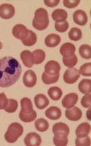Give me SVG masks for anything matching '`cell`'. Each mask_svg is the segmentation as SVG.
<instances>
[{
    "label": "cell",
    "mask_w": 91,
    "mask_h": 146,
    "mask_svg": "<svg viewBox=\"0 0 91 146\" xmlns=\"http://www.w3.org/2000/svg\"><path fill=\"white\" fill-rule=\"evenodd\" d=\"M21 66L18 60L12 56L0 59V87L7 88L15 84L20 78Z\"/></svg>",
    "instance_id": "obj_1"
},
{
    "label": "cell",
    "mask_w": 91,
    "mask_h": 146,
    "mask_svg": "<svg viewBox=\"0 0 91 146\" xmlns=\"http://www.w3.org/2000/svg\"><path fill=\"white\" fill-rule=\"evenodd\" d=\"M49 18L48 13L45 9L39 8L35 11L34 18L32 21V25L36 29L42 31L47 28L49 25Z\"/></svg>",
    "instance_id": "obj_2"
},
{
    "label": "cell",
    "mask_w": 91,
    "mask_h": 146,
    "mask_svg": "<svg viewBox=\"0 0 91 146\" xmlns=\"http://www.w3.org/2000/svg\"><path fill=\"white\" fill-rule=\"evenodd\" d=\"M23 128L18 123H13L9 126L7 132L5 133V139L9 143H14L23 135Z\"/></svg>",
    "instance_id": "obj_3"
},
{
    "label": "cell",
    "mask_w": 91,
    "mask_h": 146,
    "mask_svg": "<svg viewBox=\"0 0 91 146\" xmlns=\"http://www.w3.org/2000/svg\"><path fill=\"white\" fill-rule=\"evenodd\" d=\"M80 74L79 70L76 68H69L63 74V80L67 84H73L76 83L77 80L80 78Z\"/></svg>",
    "instance_id": "obj_4"
},
{
    "label": "cell",
    "mask_w": 91,
    "mask_h": 146,
    "mask_svg": "<svg viewBox=\"0 0 91 146\" xmlns=\"http://www.w3.org/2000/svg\"><path fill=\"white\" fill-rule=\"evenodd\" d=\"M15 7L10 4H2L0 5V17L4 19H10L14 16Z\"/></svg>",
    "instance_id": "obj_5"
},
{
    "label": "cell",
    "mask_w": 91,
    "mask_h": 146,
    "mask_svg": "<svg viewBox=\"0 0 91 146\" xmlns=\"http://www.w3.org/2000/svg\"><path fill=\"white\" fill-rule=\"evenodd\" d=\"M13 35L15 38L22 40H25L28 36V29L23 24H17L13 29Z\"/></svg>",
    "instance_id": "obj_6"
},
{
    "label": "cell",
    "mask_w": 91,
    "mask_h": 146,
    "mask_svg": "<svg viewBox=\"0 0 91 146\" xmlns=\"http://www.w3.org/2000/svg\"><path fill=\"white\" fill-rule=\"evenodd\" d=\"M65 115L66 118L70 121H77L81 119L82 116V113L80 108L74 106L71 108H67L65 112Z\"/></svg>",
    "instance_id": "obj_7"
},
{
    "label": "cell",
    "mask_w": 91,
    "mask_h": 146,
    "mask_svg": "<svg viewBox=\"0 0 91 146\" xmlns=\"http://www.w3.org/2000/svg\"><path fill=\"white\" fill-rule=\"evenodd\" d=\"M24 143L27 146H40L42 143V138L36 133L30 132L25 137Z\"/></svg>",
    "instance_id": "obj_8"
},
{
    "label": "cell",
    "mask_w": 91,
    "mask_h": 146,
    "mask_svg": "<svg viewBox=\"0 0 91 146\" xmlns=\"http://www.w3.org/2000/svg\"><path fill=\"white\" fill-rule=\"evenodd\" d=\"M23 83L28 88H32L36 83V75L32 70H27L23 75Z\"/></svg>",
    "instance_id": "obj_9"
},
{
    "label": "cell",
    "mask_w": 91,
    "mask_h": 146,
    "mask_svg": "<svg viewBox=\"0 0 91 146\" xmlns=\"http://www.w3.org/2000/svg\"><path fill=\"white\" fill-rule=\"evenodd\" d=\"M78 95L76 93H70L66 95L62 100V105L66 108H71L75 106L78 101Z\"/></svg>",
    "instance_id": "obj_10"
},
{
    "label": "cell",
    "mask_w": 91,
    "mask_h": 146,
    "mask_svg": "<svg viewBox=\"0 0 91 146\" xmlns=\"http://www.w3.org/2000/svg\"><path fill=\"white\" fill-rule=\"evenodd\" d=\"M45 72L47 73L48 75H55L59 74L61 71V66L59 63L55 61H49L45 66Z\"/></svg>",
    "instance_id": "obj_11"
},
{
    "label": "cell",
    "mask_w": 91,
    "mask_h": 146,
    "mask_svg": "<svg viewBox=\"0 0 91 146\" xmlns=\"http://www.w3.org/2000/svg\"><path fill=\"white\" fill-rule=\"evenodd\" d=\"M73 20L75 23L80 26H84L88 22V16L86 13L82 10H78L74 13Z\"/></svg>",
    "instance_id": "obj_12"
},
{
    "label": "cell",
    "mask_w": 91,
    "mask_h": 146,
    "mask_svg": "<svg viewBox=\"0 0 91 146\" xmlns=\"http://www.w3.org/2000/svg\"><path fill=\"white\" fill-rule=\"evenodd\" d=\"M20 58L23 64L25 65L26 67L31 68L34 64V59L33 54L29 50H25L21 52L20 53Z\"/></svg>",
    "instance_id": "obj_13"
},
{
    "label": "cell",
    "mask_w": 91,
    "mask_h": 146,
    "mask_svg": "<svg viewBox=\"0 0 91 146\" xmlns=\"http://www.w3.org/2000/svg\"><path fill=\"white\" fill-rule=\"evenodd\" d=\"M75 51H76V48L75 45L70 42H66L60 48V53L63 56V58L71 56L75 54Z\"/></svg>",
    "instance_id": "obj_14"
},
{
    "label": "cell",
    "mask_w": 91,
    "mask_h": 146,
    "mask_svg": "<svg viewBox=\"0 0 91 146\" xmlns=\"http://www.w3.org/2000/svg\"><path fill=\"white\" fill-rule=\"evenodd\" d=\"M61 110L58 107H50V108L46 110L45 111V115L47 118L50 120H58L61 117Z\"/></svg>",
    "instance_id": "obj_15"
},
{
    "label": "cell",
    "mask_w": 91,
    "mask_h": 146,
    "mask_svg": "<svg viewBox=\"0 0 91 146\" xmlns=\"http://www.w3.org/2000/svg\"><path fill=\"white\" fill-rule=\"evenodd\" d=\"M61 41V38L59 35L56 34H50L46 36L45 43L49 48H54L58 45Z\"/></svg>",
    "instance_id": "obj_16"
},
{
    "label": "cell",
    "mask_w": 91,
    "mask_h": 146,
    "mask_svg": "<svg viewBox=\"0 0 91 146\" xmlns=\"http://www.w3.org/2000/svg\"><path fill=\"white\" fill-rule=\"evenodd\" d=\"M34 102L36 108L40 110H42L45 109V108L48 106L50 102H49V100L47 98V96L45 95L40 94H37L35 96Z\"/></svg>",
    "instance_id": "obj_17"
},
{
    "label": "cell",
    "mask_w": 91,
    "mask_h": 146,
    "mask_svg": "<svg viewBox=\"0 0 91 146\" xmlns=\"http://www.w3.org/2000/svg\"><path fill=\"white\" fill-rule=\"evenodd\" d=\"M68 135L64 133H55L53 143L56 146H66L68 144Z\"/></svg>",
    "instance_id": "obj_18"
},
{
    "label": "cell",
    "mask_w": 91,
    "mask_h": 146,
    "mask_svg": "<svg viewBox=\"0 0 91 146\" xmlns=\"http://www.w3.org/2000/svg\"><path fill=\"white\" fill-rule=\"evenodd\" d=\"M90 125L88 123H82L77 126L75 133L77 137H87L90 131Z\"/></svg>",
    "instance_id": "obj_19"
},
{
    "label": "cell",
    "mask_w": 91,
    "mask_h": 146,
    "mask_svg": "<svg viewBox=\"0 0 91 146\" xmlns=\"http://www.w3.org/2000/svg\"><path fill=\"white\" fill-rule=\"evenodd\" d=\"M68 17V14L66 10L62 9H57L55 10L52 13V18L55 21V23H61L65 21Z\"/></svg>",
    "instance_id": "obj_20"
},
{
    "label": "cell",
    "mask_w": 91,
    "mask_h": 146,
    "mask_svg": "<svg viewBox=\"0 0 91 146\" xmlns=\"http://www.w3.org/2000/svg\"><path fill=\"white\" fill-rule=\"evenodd\" d=\"M20 105H21V110L20 111V113H30L34 111L32 100L27 97L21 99Z\"/></svg>",
    "instance_id": "obj_21"
},
{
    "label": "cell",
    "mask_w": 91,
    "mask_h": 146,
    "mask_svg": "<svg viewBox=\"0 0 91 146\" xmlns=\"http://www.w3.org/2000/svg\"><path fill=\"white\" fill-rule=\"evenodd\" d=\"M47 94L52 100H54V101H58V100L61 98L63 92H62V90L59 87L53 86L49 88Z\"/></svg>",
    "instance_id": "obj_22"
},
{
    "label": "cell",
    "mask_w": 91,
    "mask_h": 146,
    "mask_svg": "<svg viewBox=\"0 0 91 146\" xmlns=\"http://www.w3.org/2000/svg\"><path fill=\"white\" fill-rule=\"evenodd\" d=\"M78 88L80 90L81 93L84 94H90L91 93V80L90 79H83L81 80L79 85Z\"/></svg>",
    "instance_id": "obj_23"
},
{
    "label": "cell",
    "mask_w": 91,
    "mask_h": 146,
    "mask_svg": "<svg viewBox=\"0 0 91 146\" xmlns=\"http://www.w3.org/2000/svg\"><path fill=\"white\" fill-rule=\"evenodd\" d=\"M53 134L58 132L64 133L66 135H69V128L66 123L59 122V123H57L53 125Z\"/></svg>",
    "instance_id": "obj_24"
},
{
    "label": "cell",
    "mask_w": 91,
    "mask_h": 146,
    "mask_svg": "<svg viewBox=\"0 0 91 146\" xmlns=\"http://www.w3.org/2000/svg\"><path fill=\"white\" fill-rule=\"evenodd\" d=\"M34 126L37 131L44 132V131H46L48 129L49 123L44 118H39V119L35 121Z\"/></svg>",
    "instance_id": "obj_25"
},
{
    "label": "cell",
    "mask_w": 91,
    "mask_h": 146,
    "mask_svg": "<svg viewBox=\"0 0 91 146\" xmlns=\"http://www.w3.org/2000/svg\"><path fill=\"white\" fill-rule=\"evenodd\" d=\"M36 40H37V37H36V34L32 32V30H28V36L25 40H22V42L26 46H32L36 43Z\"/></svg>",
    "instance_id": "obj_26"
},
{
    "label": "cell",
    "mask_w": 91,
    "mask_h": 146,
    "mask_svg": "<svg viewBox=\"0 0 91 146\" xmlns=\"http://www.w3.org/2000/svg\"><path fill=\"white\" fill-rule=\"evenodd\" d=\"M59 74H57L55 75H48L47 73L44 72L42 75V80L43 83L46 85L53 84V83H56L59 79Z\"/></svg>",
    "instance_id": "obj_27"
},
{
    "label": "cell",
    "mask_w": 91,
    "mask_h": 146,
    "mask_svg": "<svg viewBox=\"0 0 91 146\" xmlns=\"http://www.w3.org/2000/svg\"><path fill=\"white\" fill-rule=\"evenodd\" d=\"M34 59V64H40L45 61V53L42 50L37 49L32 53Z\"/></svg>",
    "instance_id": "obj_28"
},
{
    "label": "cell",
    "mask_w": 91,
    "mask_h": 146,
    "mask_svg": "<svg viewBox=\"0 0 91 146\" xmlns=\"http://www.w3.org/2000/svg\"><path fill=\"white\" fill-rule=\"evenodd\" d=\"M82 31L80 29L74 27V28L71 29V30L69 32V37L71 40L73 41H78L82 38Z\"/></svg>",
    "instance_id": "obj_29"
},
{
    "label": "cell",
    "mask_w": 91,
    "mask_h": 146,
    "mask_svg": "<svg viewBox=\"0 0 91 146\" xmlns=\"http://www.w3.org/2000/svg\"><path fill=\"white\" fill-rule=\"evenodd\" d=\"M19 118L23 122L25 123H29L32 122L36 118V113L35 110H34L32 113H19Z\"/></svg>",
    "instance_id": "obj_30"
},
{
    "label": "cell",
    "mask_w": 91,
    "mask_h": 146,
    "mask_svg": "<svg viewBox=\"0 0 91 146\" xmlns=\"http://www.w3.org/2000/svg\"><path fill=\"white\" fill-rule=\"evenodd\" d=\"M91 47L89 45H82L80 47L79 53L83 58L90 59L91 58Z\"/></svg>",
    "instance_id": "obj_31"
},
{
    "label": "cell",
    "mask_w": 91,
    "mask_h": 146,
    "mask_svg": "<svg viewBox=\"0 0 91 146\" xmlns=\"http://www.w3.org/2000/svg\"><path fill=\"white\" fill-rule=\"evenodd\" d=\"M63 62L65 66L69 68H72L77 64V57L75 54L72 55L71 56L65 57L63 58Z\"/></svg>",
    "instance_id": "obj_32"
},
{
    "label": "cell",
    "mask_w": 91,
    "mask_h": 146,
    "mask_svg": "<svg viewBox=\"0 0 91 146\" xmlns=\"http://www.w3.org/2000/svg\"><path fill=\"white\" fill-rule=\"evenodd\" d=\"M18 104L16 100H13V99H10L7 101V107L5 108V110L9 113H15L17 110V109H18Z\"/></svg>",
    "instance_id": "obj_33"
},
{
    "label": "cell",
    "mask_w": 91,
    "mask_h": 146,
    "mask_svg": "<svg viewBox=\"0 0 91 146\" xmlns=\"http://www.w3.org/2000/svg\"><path fill=\"white\" fill-rule=\"evenodd\" d=\"M79 72L83 76H91V63H86L81 66Z\"/></svg>",
    "instance_id": "obj_34"
},
{
    "label": "cell",
    "mask_w": 91,
    "mask_h": 146,
    "mask_svg": "<svg viewBox=\"0 0 91 146\" xmlns=\"http://www.w3.org/2000/svg\"><path fill=\"white\" fill-rule=\"evenodd\" d=\"M75 145L76 146H90V139L88 136L77 137L75 140Z\"/></svg>",
    "instance_id": "obj_35"
},
{
    "label": "cell",
    "mask_w": 91,
    "mask_h": 146,
    "mask_svg": "<svg viewBox=\"0 0 91 146\" xmlns=\"http://www.w3.org/2000/svg\"><path fill=\"white\" fill-rule=\"evenodd\" d=\"M55 29L58 32H66L69 29V23L66 21L61 22V23H55Z\"/></svg>",
    "instance_id": "obj_36"
},
{
    "label": "cell",
    "mask_w": 91,
    "mask_h": 146,
    "mask_svg": "<svg viewBox=\"0 0 91 146\" xmlns=\"http://www.w3.org/2000/svg\"><path fill=\"white\" fill-rule=\"evenodd\" d=\"M91 94H86L82 98L81 105L82 106L84 107V108H90L91 106Z\"/></svg>",
    "instance_id": "obj_37"
},
{
    "label": "cell",
    "mask_w": 91,
    "mask_h": 146,
    "mask_svg": "<svg viewBox=\"0 0 91 146\" xmlns=\"http://www.w3.org/2000/svg\"><path fill=\"white\" fill-rule=\"evenodd\" d=\"M80 3V0H64L63 1V5L65 7H68V8H75L76 6L79 5Z\"/></svg>",
    "instance_id": "obj_38"
},
{
    "label": "cell",
    "mask_w": 91,
    "mask_h": 146,
    "mask_svg": "<svg viewBox=\"0 0 91 146\" xmlns=\"http://www.w3.org/2000/svg\"><path fill=\"white\" fill-rule=\"evenodd\" d=\"M7 96L5 93L0 94V110H5V108L7 107Z\"/></svg>",
    "instance_id": "obj_39"
},
{
    "label": "cell",
    "mask_w": 91,
    "mask_h": 146,
    "mask_svg": "<svg viewBox=\"0 0 91 146\" xmlns=\"http://www.w3.org/2000/svg\"><path fill=\"white\" fill-rule=\"evenodd\" d=\"M59 0H45L44 3L46 6L50 7H54L59 4Z\"/></svg>",
    "instance_id": "obj_40"
},
{
    "label": "cell",
    "mask_w": 91,
    "mask_h": 146,
    "mask_svg": "<svg viewBox=\"0 0 91 146\" xmlns=\"http://www.w3.org/2000/svg\"><path fill=\"white\" fill-rule=\"evenodd\" d=\"M2 48V42H0V50H1Z\"/></svg>",
    "instance_id": "obj_41"
}]
</instances>
